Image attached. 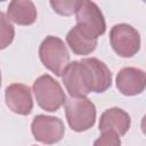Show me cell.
Segmentation results:
<instances>
[{
    "label": "cell",
    "instance_id": "obj_6",
    "mask_svg": "<svg viewBox=\"0 0 146 146\" xmlns=\"http://www.w3.org/2000/svg\"><path fill=\"white\" fill-rule=\"evenodd\" d=\"M110 41L114 51L121 57H132L140 48L139 32L128 24H116L110 32Z\"/></svg>",
    "mask_w": 146,
    "mask_h": 146
},
{
    "label": "cell",
    "instance_id": "obj_15",
    "mask_svg": "<svg viewBox=\"0 0 146 146\" xmlns=\"http://www.w3.org/2000/svg\"><path fill=\"white\" fill-rule=\"evenodd\" d=\"M79 3H80L79 0H55V1L51 0L50 1V6L52 7V9L57 14L64 15V16H70L74 14L76 11Z\"/></svg>",
    "mask_w": 146,
    "mask_h": 146
},
{
    "label": "cell",
    "instance_id": "obj_5",
    "mask_svg": "<svg viewBox=\"0 0 146 146\" xmlns=\"http://www.w3.org/2000/svg\"><path fill=\"white\" fill-rule=\"evenodd\" d=\"M76 26L87 35L97 39L105 33L106 23L103 13L92 1H80L76 8Z\"/></svg>",
    "mask_w": 146,
    "mask_h": 146
},
{
    "label": "cell",
    "instance_id": "obj_3",
    "mask_svg": "<svg viewBox=\"0 0 146 146\" xmlns=\"http://www.w3.org/2000/svg\"><path fill=\"white\" fill-rule=\"evenodd\" d=\"M39 56L42 64L57 76H60L70 64L68 50L64 41L57 36L49 35L41 42Z\"/></svg>",
    "mask_w": 146,
    "mask_h": 146
},
{
    "label": "cell",
    "instance_id": "obj_8",
    "mask_svg": "<svg viewBox=\"0 0 146 146\" xmlns=\"http://www.w3.org/2000/svg\"><path fill=\"white\" fill-rule=\"evenodd\" d=\"M5 99L9 110L21 115L30 114L33 108L31 89L26 84L13 83L8 86L5 91Z\"/></svg>",
    "mask_w": 146,
    "mask_h": 146
},
{
    "label": "cell",
    "instance_id": "obj_16",
    "mask_svg": "<svg viewBox=\"0 0 146 146\" xmlns=\"http://www.w3.org/2000/svg\"><path fill=\"white\" fill-rule=\"evenodd\" d=\"M94 146H121L120 136L114 131H104L102 136L95 140Z\"/></svg>",
    "mask_w": 146,
    "mask_h": 146
},
{
    "label": "cell",
    "instance_id": "obj_1",
    "mask_svg": "<svg viewBox=\"0 0 146 146\" xmlns=\"http://www.w3.org/2000/svg\"><path fill=\"white\" fill-rule=\"evenodd\" d=\"M62 78L71 97H86L94 91L92 75L83 60H74L70 63L64 70Z\"/></svg>",
    "mask_w": 146,
    "mask_h": 146
},
{
    "label": "cell",
    "instance_id": "obj_17",
    "mask_svg": "<svg viewBox=\"0 0 146 146\" xmlns=\"http://www.w3.org/2000/svg\"><path fill=\"white\" fill-rule=\"evenodd\" d=\"M0 86H1V72H0Z\"/></svg>",
    "mask_w": 146,
    "mask_h": 146
},
{
    "label": "cell",
    "instance_id": "obj_9",
    "mask_svg": "<svg viewBox=\"0 0 146 146\" xmlns=\"http://www.w3.org/2000/svg\"><path fill=\"white\" fill-rule=\"evenodd\" d=\"M146 75L136 67H124L116 75V87L125 96H135L144 91Z\"/></svg>",
    "mask_w": 146,
    "mask_h": 146
},
{
    "label": "cell",
    "instance_id": "obj_12",
    "mask_svg": "<svg viewBox=\"0 0 146 146\" xmlns=\"http://www.w3.org/2000/svg\"><path fill=\"white\" fill-rule=\"evenodd\" d=\"M7 15L18 25H31L36 19V9L32 1L14 0L8 6Z\"/></svg>",
    "mask_w": 146,
    "mask_h": 146
},
{
    "label": "cell",
    "instance_id": "obj_14",
    "mask_svg": "<svg viewBox=\"0 0 146 146\" xmlns=\"http://www.w3.org/2000/svg\"><path fill=\"white\" fill-rule=\"evenodd\" d=\"M15 36V29L5 13L0 11V49L8 47Z\"/></svg>",
    "mask_w": 146,
    "mask_h": 146
},
{
    "label": "cell",
    "instance_id": "obj_7",
    "mask_svg": "<svg viewBox=\"0 0 146 146\" xmlns=\"http://www.w3.org/2000/svg\"><path fill=\"white\" fill-rule=\"evenodd\" d=\"M31 130L38 141L50 145L59 141L63 138L65 127L62 120L58 117L36 115L32 121Z\"/></svg>",
    "mask_w": 146,
    "mask_h": 146
},
{
    "label": "cell",
    "instance_id": "obj_13",
    "mask_svg": "<svg viewBox=\"0 0 146 146\" xmlns=\"http://www.w3.org/2000/svg\"><path fill=\"white\" fill-rule=\"evenodd\" d=\"M66 42L75 55H89L97 46V39L87 35L76 25L68 31Z\"/></svg>",
    "mask_w": 146,
    "mask_h": 146
},
{
    "label": "cell",
    "instance_id": "obj_2",
    "mask_svg": "<svg viewBox=\"0 0 146 146\" xmlns=\"http://www.w3.org/2000/svg\"><path fill=\"white\" fill-rule=\"evenodd\" d=\"M65 114L72 130L86 131L95 124L96 107L86 97H71L65 102Z\"/></svg>",
    "mask_w": 146,
    "mask_h": 146
},
{
    "label": "cell",
    "instance_id": "obj_10",
    "mask_svg": "<svg viewBox=\"0 0 146 146\" xmlns=\"http://www.w3.org/2000/svg\"><path fill=\"white\" fill-rule=\"evenodd\" d=\"M130 128V116L127 112L121 108L113 107L106 110L99 120V130L104 131H114L119 136H123Z\"/></svg>",
    "mask_w": 146,
    "mask_h": 146
},
{
    "label": "cell",
    "instance_id": "obj_4",
    "mask_svg": "<svg viewBox=\"0 0 146 146\" xmlns=\"http://www.w3.org/2000/svg\"><path fill=\"white\" fill-rule=\"evenodd\" d=\"M33 92L38 105L49 112L57 111L66 102V96L60 84L48 74L41 75L34 81Z\"/></svg>",
    "mask_w": 146,
    "mask_h": 146
},
{
    "label": "cell",
    "instance_id": "obj_11",
    "mask_svg": "<svg viewBox=\"0 0 146 146\" xmlns=\"http://www.w3.org/2000/svg\"><path fill=\"white\" fill-rule=\"evenodd\" d=\"M83 63L89 67L94 80V92H104L112 84V73L106 64L98 58H84Z\"/></svg>",
    "mask_w": 146,
    "mask_h": 146
}]
</instances>
